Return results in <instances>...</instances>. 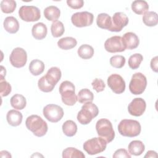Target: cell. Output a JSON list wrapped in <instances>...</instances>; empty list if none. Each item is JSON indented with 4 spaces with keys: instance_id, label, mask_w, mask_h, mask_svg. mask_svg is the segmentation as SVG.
<instances>
[{
    "instance_id": "9c48e42d",
    "label": "cell",
    "mask_w": 158,
    "mask_h": 158,
    "mask_svg": "<svg viewBox=\"0 0 158 158\" xmlns=\"http://www.w3.org/2000/svg\"><path fill=\"white\" fill-rule=\"evenodd\" d=\"M20 18L25 22H35L41 17L40 10L33 6H22L19 10Z\"/></svg>"
},
{
    "instance_id": "e575fe53",
    "label": "cell",
    "mask_w": 158,
    "mask_h": 158,
    "mask_svg": "<svg viewBox=\"0 0 158 158\" xmlns=\"http://www.w3.org/2000/svg\"><path fill=\"white\" fill-rule=\"evenodd\" d=\"M143 57L141 54H134L131 55L128 59V65L130 68L133 70L136 69L139 67L140 64L143 61Z\"/></svg>"
},
{
    "instance_id": "d6986e66",
    "label": "cell",
    "mask_w": 158,
    "mask_h": 158,
    "mask_svg": "<svg viewBox=\"0 0 158 158\" xmlns=\"http://www.w3.org/2000/svg\"><path fill=\"white\" fill-rule=\"evenodd\" d=\"M3 25L5 30L11 34L17 33L19 29V23L18 20L12 16L7 17L4 20Z\"/></svg>"
},
{
    "instance_id": "ee69618b",
    "label": "cell",
    "mask_w": 158,
    "mask_h": 158,
    "mask_svg": "<svg viewBox=\"0 0 158 158\" xmlns=\"http://www.w3.org/2000/svg\"><path fill=\"white\" fill-rule=\"evenodd\" d=\"M0 157H11L10 154L7 151H2L0 152Z\"/></svg>"
},
{
    "instance_id": "f35d334b",
    "label": "cell",
    "mask_w": 158,
    "mask_h": 158,
    "mask_svg": "<svg viewBox=\"0 0 158 158\" xmlns=\"http://www.w3.org/2000/svg\"><path fill=\"white\" fill-rule=\"evenodd\" d=\"M93 89L97 92L99 93L104 91L106 85L104 81L100 78H95L91 83Z\"/></svg>"
},
{
    "instance_id": "f1b7e54d",
    "label": "cell",
    "mask_w": 158,
    "mask_h": 158,
    "mask_svg": "<svg viewBox=\"0 0 158 158\" xmlns=\"http://www.w3.org/2000/svg\"><path fill=\"white\" fill-rule=\"evenodd\" d=\"M143 22L146 26L154 27L158 23L157 14L154 11H148L143 16Z\"/></svg>"
},
{
    "instance_id": "277c9868",
    "label": "cell",
    "mask_w": 158,
    "mask_h": 158,
    "mask_svg": "<svg viewBox=\"0 0 158 158\" xmlns=\"http://www.w3.org/2000/svg\"><path fill=\"white\" fill-rule=\"evenodd\" d=\"M99 114L97 106L92 102L85 103L77 114V120L82 125H87Z\"/></svg>"
},
{
    "instance_id": "5b68a950",
    "label": "cell",
    "mask_w": 158,
    "mask_h": 158,
    "mask_svg": "<svg viewBox=\"0 0 158 158\" xmlns=\"http://www.w3.org/2000/svg\"><path fill=\"white\" fill-rule=\"evenodd\" d=\"M96 130L99 137L103 138L107 143L111 142L115 138V132L110 121L106 118H101L96 123Z\"/></svg>"
},
{
    "instance_id": "9a60e30c",
    "label": "cell",
    "mask_w": 158,
    "mask_h": 158,
    "mask_svg": "<svg viewBox=\"0 0 158 158\" xmlns=\"http://www.w3.org/2000/svg\"><path fill=\"white\" fill-rule=\"evenodd\" d=\"M146 104L141 98H136L132 100L128 106V111L131 115L139 117L143 114L146 110Z\"/></svg>"
},
{
    "instance_id": "52a82bcc",
    "label": "cell",
    "mask_w": 158,
    "mask_h": 158,
    "mask_svg": "<svg viewBox=\"0 0 158 158\" xmlns=\"http://www.w3.org/2000/svg\"><path fill=\"white\" fill-rule=\"evenodd\" d=\"M147 86L146 77L141 73L137 72L132 75L129 84L130 92L135 95L142 94Z\"/></svg>"
},
{
    "instance_id": "603a6c76",
    "label": "cell",
    "mask_w": 158,
    "mask_h": 158,
    "mask_svg": "<svg viewBox=\"0 0 158 158\" xmlns=\"http://www.w3.org/2000/svg\"><path fill=\"white\" fill-rule=\"evenodd\" d=\"M60 11L59 9L54 6H49L44 10V15L45 18L49 20L55 22L59 18Z\"/></svg>"
},
{
    "instance_id": "836d02e7",
    "label": "cell",
    "mask_w": 158,
    "mask_h": 158,
    "mask_svg": "<svg viewBox=\"0 0 158 158\" xmlns=\"http://www.w3.org/2000/svg\"><path fill=\"white\" fill-rule=\"evenodd\" d=\"M16 7V2L14 0H2L1 2V9L5 14L12 13Z\"/></svg>"
},
{
    "instance_id": "d4e9b609",
    "label": "cell",
    "mask_w": 158,
    "mask_h": 158,
    "mask_svg": "<svg viewBox=\"0 0 158 158\" xmlns=\"http://www.w3.org/2000/svg\"><path fill=\"white\" fill-rule=\"evenodd\" d=\"M44 64L43 61L39 59H34L30 63L29 70L33 75L38 76L44 72Z\"/></svg>"
},
{
    "instance_id": "30bf717a",
    "label": "cell",
    "mask_w": 158,
    "mask_h": 158,
    "mask_svg": "<svg viewBox=\"0 0 158 158\" xmlns=\"http://www.w3.org/2000/svg\"><path fill=\"white\" fill-rule=\"evenodd\" d=\"M94 20V15L92 13L83 11L73 14L71 17V21L73 25L77 27H85L90 26Z\"/></svg>"
},
{
    "instance_id": "d6a6232c",
    "label": "cell",
    "mask_w": 158,
    "mask_h": 158,
    "mask_svg": "<svg viewBox=\"0 0 158 158\" xmlns=\"http://www.w3.org/2000/svg\"><path fill=\"white\" fill-rule=\"evenodd\" d=\"M51 31L53 37L58 38L59 36H61L65 31L64 24L62 22L58 20L53 22L51 24Z\"/></svg>"
},
{
    "instance_id": "60d3db41",
    "label": "cell",
    "mask_w": 158,
    "mask_h": 158,
    "mask_svg": "<svg viewBox=\"0 0 158 158\" xmlns=\"http://www.w3.org/2000/svg\"><path fill=\"white\" fill-rule=\"evenodd\" d=\"M113 157L114 158H131V155L128 154L127 151L125 149H119L115 151L113 154Z\"/></svg>"
},
{
    "instance_id": "8d00e7d4",
    "label": "cell",
    "mask_w": 158,
    "mask_h": 158,
    "mask_svg": "<svg viewBox=\"0 0 158 158\" xmlns=\"http://www.w3.org/2000/svg\"><path fill=\"white\" fill-rule=\"evenodd\" d=\"M125 64V58L123 56L115 55L110 57V64L115 68L120 69L124 66Z\"/></svg>"
},
{
    "instance_id": "f6af8a7d",
    "label": "cell",
    "mask_w": 158,
    "mask_h": 158,
    "mask_svg": "<svg viewBox=\"0 0 158 158\" xmlns=\"http://www.w3.org/2000/svg\"><path fill=\"white\" fill-rule=\"evenodd\" d=\"M1 81L3 80H4V76L6 75V69H4V67L3 66H1Z\"/></svg>"
},
{
    "instance_id": "7a4b0ae2",
    "label": "cell",
    "mask_w": 158,
    "mask_h": 158,
    "mask_svg": "<svg viewBox=\"0 0 158 158\" xmlns=\"http://www.w3.org/2000/svg\"><path fill=\"white\" fill-rule=\"evenodd\" d=\"M141 130V125L137 120L131 119L122 120L118 125L119 133L126 137H135L138 136Z\"/></svg>"
},
{
    "instance_id": "e0dca14e",
    "label": "cell",
    "mask_w": 158,
    "mask_h": 158,
    "mask_svg": "<svg viewBox=\"0 0 158 158\" xmlns=\"http://www.w3.org/2000/svg\"><path fill=\"white\" fill-rule=\"evenodd\" d=\"M47 33V27L44 23L42 22H38L35 24L31 29L32 36L38 40H41L44 39L46 36Z\"/></svg>"
},
{
    "instance_id": "7c38bea8",
    "label": "cell",
    "mask_w": 158,
    "mask_h": 158,
    "mask_svg": "<svg viewBox=\"0 0 158 158\" xmlns=\"http://www.w3.org/2000/svg\"><path fill=\"white\" fill-rule=\"evenodd\" d=\"M105 49L111 53L123 52L125 50V46L122 38L120 36H114L106 40L104 43Z\"/></svg>"
},
{
    "instance_id": "8992f818",
    "label": "cell",
    "mask_w": 158,
    "mask_h": 158,
    "mask_svg": "<svg viewBox=\"0 0 158 158\" xmlns=\"http://www.w3.org/2000/svg\"><path fill=\"white\" fill-rule=\"evenodd\" d=\"M107 142L101 137H95L86 141L83 145V149L89 155H95L105 151Z\"/></svg>"
},
{
    "instance_id": "5bb4252c",
    "label": "cell",
    "mask_w": 158,
    "mask_h": 158,
    "mask_svg": "<svg viewBox=\"0 0 158 158\" xmlns=\"http://www.w3.org/2000/svg\"><path fill=\"white\" fill-rule=\"evenodd\" d=\"M128 18L123 12H115L112 19V27L110 31L118 32L122 31L123 27H126L128 23Z\"/></svg>"
},
{
    "instance_id": "484cf974",
    "label": "cell",
    "mask_w": 158,
    "mask_h": 158,
    "mask_svg": "<svg viewBox=\"0 0 158 158\" xmlns=\"http://www.w3.org/2000/svg\"><path fill=\"white\" fill-rule=\"evenodd\" d=\"M10 105L12 107L17 110L23 109L27 104L25 98L19 94H15L10 98Z\"/></svg>"
},
{
    "instance_id": "44dd1931",
    "label": "cell",
    "mask_w": 158,
    "mask_h": 158,
    "mask_svg": "<svg viewBox=\"0 0 158 158\" xmlns=\"http://www.w3.org/2000/svg\"><path fill=\"white\" fill-rule=\"evenodd\" d=\"M96 24L98 27L110 31L112 27V18L107 14L101 13L97 17Z\"/></svg>"
},
{
    "instance_id": "d590c367",
    "label": "cell",
    "mask_w": 158,
    "mask_h": 158,
    "mask_svg": "<svg viewBox=\"0 0 158 158\" xmlns=\"http://www.w3.org/2000/svg\"><path fill=\"white\" fill-rule=\"evenodd\" d=\"M38 86L39 89L44 93H49L53 90L54 88V85L50 84L46 80L45 76L42 77L38 82Z\"/></svg>"
},
{
    "instance_id": "6da1fadb",
    "label": "cell",
    "mask_w": 158,
    "mask_h": 158,
    "mask_svg": "<svg viewBox=\"0 0 158 158\" xmlns=\"http://www.w3.org/2000/svg\"><path fill=\"white\" fill-rule=\"evenodd\" d=\"M25 125L28 130L38 137L44 136L48 130L47 123L37 115L28 116L26 119Z\"/></svg>"
},
{
    "instance_id": "7bdbcfd3",
    "label": "cell",
    "mask_w": 158,
    "mask_h": 158,
    "mask_svg": "<svg viewBox=\"0 0 158 158\" xmlns=\"http://www.w3.org/2000/svg\"><path fill=\"white\" fill-rule=\"evenodd\" d=\"M144 157H157V154L156 151H148L144 156Z\"/></svg>"
},
{
    "instance_id": "b9f144b4",
    "label": "cell",
    "mask_w": 158,
    "mask_h": 158,
    "mask_svg": "<svg viewBox=\"0 0 158 158\" xmlns=\"http://www.w3.org/2000/svg\"><path fill=\"white\" fill-rule=\"evenodd\" d=\"M150 65H151V68L154 72H158V57L157 56H156L151 59Z\"/></svg>"
},
{
    "instance_id": "4316f807",
    "label": "cell",
    "mask_w": 158,
    "mask_h": 158,
    "mask_svg": "<svg viewBox=\"0 0 158 158\" xmlns=\"http://www.w3.org/2000/svg\"><path fill=\"white\" fill-rule=\"evenodd\" d=\"M77 44V41L76 39L70 36L62 38L57 41V46L60 49L64 50L71 49L74 47H75Z\"/></svg>"
},
{
    "instance_id": "ffe728a7",
    "label": "cell",
    "mask_w": 158,
    "mask_h": 158,
    "mask_svg": "<svg viewBox=\"0 0 158 158\" xmlns=\"http://www.w3.org/2000/svg\"><path fill=\"white\" fill-rule=\"evenodd\" d=\"M6 118L8 123L12 127H17L21 124L22 122L23 116L21 112L15 109L8 111Z\"/></svg>"
},
{
    "instance_id": "4dcf8cb0",
    "label": "cell",
    "mask_w": 158,
    "mask_h": 158,
    "mask_svg": "<svg viewBox=\"0 0 158 158\" xmlns=\"http://www.w3.org/2000/svg\"><path fill=\"white\" fill-rule=\"evenodd\" d=\"M94 94L88 89L85 88L81 89L77 95V101L82 104L90 102L93 101Z\"/></svg>"
},
{
    "instance_id": "2e32d148",
    "label": "cell",
    "mask_w": 158,
    "mask_h": 158,
    "mask_svg": "<svg viewBox=\"0 0 158 158\" xmlns=\"http://www.w3.org/2000/svg\"><path fill=\"white\" fill-rule=\"evenodd\" d=\"M122 38L126 49H134L139 45V40L135 33L127 32Z\"/></svg>"
},
{
    "instance_id": "4fadbf2b",
    "label": "cell",
    "mask_w": 158,
    "mask_h": 158,
    "mask_svg": "<svg viewBox=\"0 0 158 158\" xmlns=\"http://www.w3.org/2000/svg\"><path fill=\"white\" fill-rule=\"evenodd\" d=\"M107 85L111 90L115 94H121L125 89V82L118 74L114 73L107 78Z\"/></svg>"
},
{
    "instance_id": "ac0fdd59",
    "label": "cell",
    "mask_w": 158,
    "mask_h": 158,
    "mask_svg": "<svg viewBox=\"0 0 158 158\" xmlns=\"http://www.w3.org/2000/svg\"><path fill=\"white\" fill-rule=\"evenodd\" d=\"M47 81L51 85L56 86L57 82L60 80L62 73L59 68L57 67H52L50 68L46 75H44Z\"/></svg>"
},
{
    "instance_id": "ba28073f",
    "label": "cell",
    "mask_w": 158,
    "mask_h": 158,
    "mask_svg": "<svg viewBox=\"0 0 158 158\" xmlns=\"http://www.w3.org/2000/svg\"><path fill=\"white\" fill-rule=\"evenodd\" d=\"M43 115L49 122L56 123L60 121L64 116L62 108L56 104H50L44 107L43 110Z\"/></svg>"
},
{
    "instance_id": "f546056e",
    "label": "cell",
    "mask_w": 158,
    "mask_h": 158,
    "mask_svg": "<svg viewBox=\"0 0 158 158\" xmlns=\"http://www.w3.org/2000/svg\"><path fill=\"white\" fill-rule=\"evenodd\" d=\"M93 48L89 44H82L79 47L77 51L78 55L83 59H89L93 56L94 54Z\"/></svg>"
},
{
    "instance_id": "1f68e13d",
    "label": "cell",
    "mask_w": 158,
    "mask_h": 158,
    "mask_svg": "<svg viewBox=\"0 0 158 158\" xmlns=\"http://www.w3.org/2000/svg\"><path fill=\"white\" fill-rule=\"evenodd\" d=\"M62 157L63 158H85V154L80 150L69 147L67 148L62 151Z\"/></svg>"
},
{
    "instance_id": "ab89813d",
    "label": "cell",
    "mask_w": 158,
    "mask_h": 158,
    "mask_svg": "<svg viewBox=\"0 0 158 158\" xmlns=\"http://www.w3.org/2000/svg\"><path fill=\"white\" fill-rule=\"evenodd\" d=\"M67 5L73 9H78L81 8L84 5L83 0H67Z\"/></svg>"
},
{
    "instance_id": "8fae6325",
    "label": "cell",
    "mask_w": 158,
    "mask_h": 158,
    "mask_svg": "<svg viewBox=\"0 0 158 158\" xmlns=\"http://www.w3.org/2000/svg\"><path fill=\"white\" fill-rule=\"evenodd\" d=\"M11 65L15 68L23 67L27 61V54L22 48H14L9 57Z\"/></svg>"
},
{
    "instance_id": "cb8c5ba5",
    "label": "cell",
    "mask_w": 158,
    "mask_h": 158,
    "mask_svg": "<svg viewBox=\"0 0 158 158\" xmlns=\"http://www.w3.org/2000/svg\"><path fill=\"white\" fill-rule=\"evenodd\" d=\"M131 9L135 14L143 15L148 12L149 9V5L145 1L136 0L132 2Z\"/></svg>"
},
{
    "instance_id": "7402d4cb",
    "label": "cell",
    "mask_w": 158,
    "mask_h": 158,
    "mask_svg": "<svg viewBox=\"0 0 158 158\" xmlns=\"http://www.w3.org/2000/svg\"><path fill=\"white\" fill-rule=\"evenodd\" d=\"M128 149L130 154L138 156L143 153L145 149V146L141 141L133 140L129 143Z\"/></svg>"
},
{
    "instance_id": "74e56055",
    "label": "cell",
    "mask_w": 158,
    "mask_h": 158,
    "mask_svg": "<svg viewBox=\"0 0 158 158\" xmlns=\"http://www.w3.org/2000/svg\"><path fill=\"white\" fill-rule=\"evenodd\" d=\"M0 90H1V96L2 97L8 96L11 91L12 88L10 85L6 81V80H2L0 82Z\"/></svg>"
},
{
    "instance_id": "3957f363",
    "label": "cell",
    "mask_w": 158,
    "mask_h": 158,
    "mask_svg": "<svg viewBox=\"0 0 158 158\" xmlns=\"http://www.w3.org/2000/svg\"><path fill=\"white\" fill-rule=\"evenodd\" d=\"M62 101L67 106H73L77 101L75 85L69 81H64L59 86Z\"/></svg>"
},
{
    "instance_id": "83f0119b",
    "label": "cell",
    "mask_w": 158,
    "mask_h": 158,
    "mask_svg": "<svg viewBox=\"0 0 158 158\" xmlns=\"http://www.w3.org/2000/svg\"><path fill=\"white\" fill-rule=\"evenodd\" d=\"M62 131L65 135L69 137L73 136L77 131V124L71 120L65 121L62 127Z\"/></svg>"
}]
</instances>
